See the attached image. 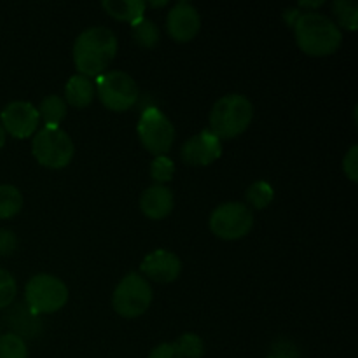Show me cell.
<instances>
[{"instance_id": "6da1fadb", "label": "cell", "mask_w": 358, "mask_h": 358, "mask_svg": "<svg viewBox=\"0 0 358 358\" xmlns=\"http://www.w3.org/2000/svg\"><path fill=\"white\" fill-rule=\"evenodd\" d=\"M117 55V38L105 27L86 28L73 44V63L80 76L98 79Z\"/></svg>"}, {"instance_id": "7a4b0ae2", "label": "cell", "mask_w": 358, "mask_h": 358, "mask_svg": "<svg viewBox=\"0 0 358 358\" xmlns=\"http://www.w3.org/2000/svg\"><path fill=\"white\" fill-rule=\"evenodd\" d=\"M296 42L303 52L315 58L334 55L343 42V31L334 21L317 10L299 13L294 21Z\"/></svg>"}, {"instance_id": "3957f363", "label": "cell", "mask_w": 358, "mask_h": 358, "mask_svg": "<svg viewBox=\"0 0 358 358\" xmlns=\"http://www.w3.org/2000/svg\"><path fill=\"white\" fill-rule=\"evenodd\" d=\"M254 119V105L245 94L219 98L210 112V131L219 140H231L247 131Z\"/></svg>"}, {"instance_id": "277c9868", "label": "cell", "mask_w": 358, "mask_h": 358, "mask_svg": "<svg viewBox=\"0 0 358 358\" xmlns=\"http://www.w3.org/2000/svg\"><path fill=\"white\" fill-rule=\"evenodd\" d=\"M76 147L69 133L62 128H48L37 129L31 140V154L37 159L38 164L51 170H62L69 166L72 161Z\"/></svg>"}, {"instance_id": "5b68a950", "label": "cell", "mask_w": 358, "mask_h": 358, "mask_svg": "<svg viewBox=\"0 0 358 358\" xmlns=\"http://www.w3.org/2000/svg\"><path fill=\"white\" fill-rule=\"evenodd\" d=\"M24 301L34 315H51L62 310L69 301V289L52 275H35L24 287Z\"/></svg>"}, {"instance_id": "8992f818", "label": "cell", "mask_w": 358, "mask_h": 358, "mask_svg": "<svg viewBox=\"0 0 358 358\" xmlns=\"http://www.w3.org/2000/svg\"><path fill=\"white\" fill-rule=\"evenodd\" d=\"M152 303V289L138 273H129L119 282L112 296L114 311L122 318L142 317Z\"/></svg>"}, {"instance_id": "52a82bcc", "label": "cell", "mask_w": 358, "mask_h": 358, "mask_svg": "<svg viewBox=\"0 0 358 358\" xmlns=\"http://www.w3.org/2000/svg\"><path fill=\"white\" fill-rule=\"evenodd\" d=\"M94 91L101 103L112 112H126L138 100V86L129 73L114 70L96 79Z\"/></svg>"}, {"instance_id": "ba28073f", "label": "cell", "mask_w": 358, "mask_h": 358, "mask_svg": "<svg viewBox=\"0 0 358 358\" xmlns=\"http://www.w3.org/2000/svg\"><path fill=\"white\" fill-rule=\"evenodd\" d=\"M254 227V212L245 203H224L210 215V231L217 238L236 241L247 236Z\"/></svg>"}, {"instance_id": "9c48e42d", "label": "cell", "mask_w": 358, "mask_h": 358, "mask_svg": "<svg viewBox=\"0 0 358 358\" xmlns=\"http://www.w3.org/2000/svg\"><path fill=\"white\" fill-rule=\"evenodd\" d=\"M136 133L142 145L154 156H166L175 142V128L170 119L156 107L142 112L136 124Z\"/></svg>"}, {"instance_id": "30bf717a", "label": "cell", "mask_w": 358, "mask_h": 358, "mask_svg": "<svg viewBox=\"0 0 358 358\" xmlns=\"http://www.w3.org/2000/svg\"><path fill=\"white\" fill-rule=\"evenodd\" d=\"M0 124L3 131L9 133L14 138H30L37 133V126L41 122L38 112L30 101H10L6 105L0 114Z\"/></svg>"}, {"instance_id": "8fae6325", "label": "cell", "mask_w": 358, "mask_h": 358, "mask_svg": "<svg viewBox=\"0 0 358 358\" xmlns=\"http://www.w3.org/2000/svg\"><path fill=\"white\" fill-rule=\"evenodd\" d=\"M222 156V143L210 129L185 140L180 149V157L191 166H208Z\"/></svg>"}, {"instance_id": "7c38bea8", "label": "cell", "mask_w": 358, "mask_h": 358, "mask_svg": "<svg viewBox=\"0 0 358 358\" xmlns=\"http://www.w3.org/2000/svg\"><path fill=\"white\" fill-rule=\"evenodd\" d=\"M199 28H201V17H199L198 9L191 2L182 0V2L175 3L168 13L166 30L170 37L180 44L192 41L198 35Z\"/></svg>"}, {"instance_id": "4fadbf2b", "label": "cell", "mask_w": 358, "mask_h": 358, "mask_svg": "<svg viewBox=\"0 0 358 358\" xmlns=\"http://www.w3.org/2000/svg\"><path fill=\"white\" fill-rule=\"evenodd\" d=\"M140 271L157 283H171L180 276L182 261L170 250H154L140 264Z\"/></svg>"}, {"instance_id": "5bb4252c", "label": "cell", "mask_w": 358, "mask_h": 358, "mask_svg": "<svg viewBox=\"0 0 358 358\" xmlns=\"http://www.w3.org/2000/svg\"><path fill=\"white\" fill-rule=\"evenodd\" d=\"M173 192L166 185H150L140 196V210L145 217L152 220H161L168 217L173 210Z\"/></svg>"}, {"instance_id": "9a60e30c", "label": "cell", "mask_w": 358, "mask_h": 358, "mask_svg": "<svg viewBox=\"0 0 358 358\" xmlns=\"http://www.w3.org/2000/svg\"><path fill=\"white\" fill-rule=\"evenodd\" d=\"M94 84L87 77L76 73L69 79L65 86V103H70L76 108H84L91 105L94 98Z\"/></svg>"}, {"instance_id": "2e32d148", "label": "cell", "mask_w": 358, "mask_h": 358, "mask_svg": "<svg viewBox=\"0 0 358 358\" xmlns=\"http://www.w3.org/2000/svg\"><path fill=\"white\" fill-rule=\"evenodd\" d=\"M101 7L110 14L114 20L126 21V23H135L142 20L147 6L142 0H105L101 2Z\"/></svg>"}, {"instance_id": "e0dca14e", "label": "cell", "mask_w": 358, "mask_h": 358, "mask_svg": "<svg viewBox=\"0 0 358 358\" xmlns=\"http://www.w3.org/2000/svg\"><path fill=\"white\" fill-rule=\"evenodd\" d=\"M37 112L38 119H42L48 128H59L63 119L66 117V103L58 94H51L41 101Z\"/></svg>"}, {"instance_id": "ac0fdd59", "label": "cell", "mask_w": 358, "mask_h": 358, "mask_svg": "<svg viewBox=\"0 0 358 358\" xmlns=\"http://www.w3.org/2000/svg\"><path fill=\"white\" fill-rule=\"evenodd\" d=\"M245 198H247L248 208L255 210H264L268 208L269 205L275 199V189L271 187V184L266 180H257L254 184L248 185L247 192H245Z\"/></svg>"}, {"instance_id": "d6986e66", "label": "cell", "mask_w": 358, "mask_h": 358, "mask_svg": "<svg viewBox=\"0 0 358 358\" xmlns=\"http://www.w3.org/2000/svg\"><path fill=\"white\" fill-rule=\"evenodd\" d=\"M131 31H133V38L136 41V44L142 45V48H145V49L156 48L157 42H159V37H161V31H159V28H157V24L154 23V21L147 20L145 16L131 24Z\"/></svg>"}, {"instance_id": "ffe728a7", "label": "cell", "mask_w": 358, "mask_h": 358, "mask_svg": "<svg viewBox=\"0 0 358 358\" xmlns=\"http://www.w3.org/2000/svg\"><path fill=\"white\" fill-rule=\"evenodd\" d=\"M23 208V194L14 185H0V219H10Z\"/></svg>"}, {"instance_id": "44dd1931", "label": "cell", "mask_w": 358, "mask_h": 358, "mask_svg": "<svg viewBox=\"0 0 358 358\" xmlns=\"http://www.w3.org/2000/svg\"><path fill=\"white\" fill-rule=\"evenodd\" d=\"M332 13L343 28L350 31L357 30L358 24V6L352 0H336L332 3Z\"/></svg>"}, {"instance_id": "7402d4cb", "label": "cell", "mask_w": 358, "mask_h": 358, "mask_svg": "<svg viewBox=\"0 0 358 358\" xmlns=\"http://www.w3.org/2000/svg\"><path fill=\"white\" fill-rule=\"evenodd\" d=\"M173 345L182 358H203L205 355V341L198 334H182Z\"/></svg>"}, {"instance_id": "603a6c76", "label": "cell", "mask_w": 358, "mask_h": 358, "mask_svg": "<svg viewBox=\"0 0 358 358\" xmlns=\"http://www.w3.org/2000/svg\"><path fill=\"white\" fill-rule=\"evenodd\" d=\"M0 358H28V348L17 334L0 336Z\"/></svg>"}, {"instance_id": "cb8c5ba5", "label": "cell", "mask_w": 358, "mask_h": 358, "mask_svg": "<svg viewBox=\"0 0 358 358\" xmlns=\"http://www.w3.org/2000/svg\"><path fill=\"white\" fill-rule=\"evenodd\" d=\"M150 178L156 182L157 185H164L175 177V164L168 156H157L154 157L150 163Z\"/></svg>"}, {"instance_id": "d4e9b609", "label": "cell", "mask_w": 358, "mask_h": 358, "mask_svg": "<svg viewBox=\"0 0 358 358\" xmlns=\"http://www.w3.org/2000/svg\"><path fill=\"white\" fill-rule=\"evenodd\" d=\"M17 294V285L14 276L6 269H0V310L9 308Z\"/></svg>"}, {"instance_id": "484cf974", "label": "cell", "mask_w": 358, "mask_h": 358, "mask_svg": "<svg viewBox=\"0 0 358 358\" xmlns=\"http://www.w3.org/2000/svg\"><path fill=\"white\" fill-rule=\"evenodd\" d=\"M343 170L352 182L358 180V145H353L343 159Z\"/></svg>"}, {"instance_id": "4316f807", "label": "cell", "mask_w": 358, "mask_h": 358, "mask_svg": "<svg viewBox=\"0 0 358 358\" xmlns=\"http://www.w3.org/2000/svg\"><path fill=\"white\" fill-rule=\"evenodd\" d=\"M17 247L16 234L9 229H0V255H10Z\"/></svg>"}, {"instance_id": "83f0119b", "label": "cell", "mask_w": 358, "mask_h": 358, "mask_svg": "<svg viewBox=\"0 0 358 358\" xmlns=\"http://www.w3.org/2000/svg\"><path fill=\"white\" fill-rule=\"evenodd\" d=\"M266 358H299V355H297V350L294 348V345L287 341H280L276 343L273 352Z\"/></svg>"}, {"instance_id": "f1b7e54d", "label": "cell", "mask_w": 358, "mask_h": 358, "mask_svg": "<svg viewBox=\"0 0 358 358\" xmlns=\"http://www.w3.org/2000/svg\"><path fill=\"white\" fill-rule=\"evenodd\" d=\"M149 358H182L173 343H163L150 352Z\"/></svg>"}, {"instance_id": "f546056e", "label": "cell", "mask_w": 358, "mask_h": 358, "mask_svg": "<svg viewBox=\"0 0 358 358\" xmlns=\"http://www.w3.org/2000/svg\"><path fill=\"white\" fill-rule=\"evenodd\" d=\"M324 6V2H301V7H320Z\"/></svg>"}, {"instance_id": "4dcf8cb0", "label": "cell", "mask_w": 358, "mask_h": 358, "mask_svg": "<svg viewBox=\"0 0 358 358\" xmlns=\"http://www.w3.org/2000/svg\"><path fill=\"white\" fill-rule=\"evenodd\" d=\"M3 145H6V131H3L2 124H0V149H2Z\"/></svg>"}, {"instance_id": "1f68e13d", "label": "cell", "mask_w": 358, "mask_h": 358, "mask_svg": "<svg viewBox=\"0 0 358 358\" xmlns=\"http://www.w3.org/2000/svg\"><path fill=\"white\" fill-rule=\"evenodd\" d=\"M166 0H161V2H149L147 3L145 2V6H152V7H163V6H166Z\"/></svg>"}]
</instances>
